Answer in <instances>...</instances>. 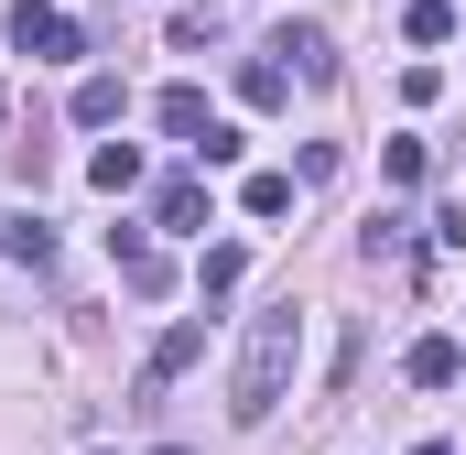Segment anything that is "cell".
Here are the masks:
<instances>
[{"label":"cell","instance_id":"3957f363","mask_svg":"<svg viewBox=\"0 0 466 455\" xmlns=\"http://www.w3.org/2000/svg\"><path fill=\"white\" fill-rule=\"evenodd\" d=\"M152 228L207 238V228H218V207H207V174H163V185H152Z\"/></svg>","mask_w":466,"mask_h":455},{"label":"cell","instance_id":"e0dca14e","mask_svg":"<svg viewBox=\"0 0 466 455\" xmlns=\"http://www.w3.org/2000/svg\"><path fill=\"white\" fill-rule=\"evenodd\" d=\"M0 249H11V271H44V260H55V228H44V217H22Z\"/></svg>","mask_w":466,"mask_h":455},{"label":"cell","instance_id":"6da1fadb","mask_svg":"<svg viewBox=\"0 0 466 455\" xmlns=\"http://www.w3.org/2000/svg\"><path fill=\"white\" fill-rule=\"evenodd\" d=\"M293 358H304V304H260L249 337H238V369H228V423H271L282 390H293Z\"/></svg>","mask_w":466,"mask_h":455},{"label":"cell","instance_id":"5b68a950","mask_svg":"<svg viewBox=\"0 0 466 455\" xmlns=\"http://www.w3.org/2000/svg\"><path fill=\"white\" fill-rule=\"evenodd\" d=\"M207 358V315H174L163 337H152V358H141V390H163V379H185Z\"/></svg>","mask_w":466,"mask_h":455},{"label":"cell","instance_id":"4fadbf2b","mask_svg":"<svg viewBox=\"0 0 466 455\" xmlns=\"http://www.w3.org/2000/svg\"><path fill=\"white\" fill-rule=\"evenodd\" d=\"M87 185H98V196H130V185H141V152H130V141H98V152H87Z\"/></svg>","mask_w":466,"mask_h":455},{"label":"cell","instance_id":"9a60e30c","mask_svg":"<svg viewBox=\"0 0 466 455\" xmlns=\"http://www.w3.org/2000/svg\"><path fill=\"white\" fill-rule=\"evenodd\" d=\"M401 33H412V44H456V0H412Z\"/></svg>","mask_w":466,"mask_h":455},{"label":"cell","instance_id":"8fae6325","mask_svg":"<svg viewBox=\"0 0 466 455\" xmlns=\"http://www.w3.org/2000/svg\"><path fill=\"white\" fill-rule=\"evenodd\" d=\"M238 98H249V109H282V98H293V66H282V55L260 44V55L238 66Z\"/></svg>","mask_w":466,"mask_h":455},{"label":"cell","instance_id":"30bf717a","mask_svg":"<svg viewBox=\"0 0 466 455\" xmlns=\"http://www.w3.org/2000/svg\"><path fill=\"white\" fill-rule=\"evenodd\" d=\"M238 282H249V249H238V238H218V249L196 260V304H228Z\"/></svg>","mask_w":466,"mask_h":455},{"label":"cell","instance_id":"52a82bcc","mask_svg":"<svg viewBox=\"0 0 466 455\" xmlns=\"http://www.w3.org/2000/svg\"><path fill=\"white\" fill-rule=\"evenodd\" d=\"M401 379H412V390H456V379H466V347H456V337H412Z\"/></svg>","mask_w":466,"mask_h":455},{"label":"cell","instance_id":"277c9868","mask_svg":"<svg viewBox=\"0 0 466 455\" xmlns=\"http://www.w3.org/2000/svg\"><path fill=\"white\" fill-rule=\"evenodd\" d=\"M271 55H282L304 87H337V33H326V22H282V33H271Z\"/></svg>","mask_w":466,"mask_h":455},{"label":"cell","instance_id":"5bb4252c","mask_svg":"<svg viewBox=\"0 0 466 455\" xmlns=\"http://www.w3.org/2000/svg\"><path fill=\"white\" fill-rule=\"evenodd\" d=\"M293 185H304V174H249L238 207H249V217H293Z\"/></svg>","mask_w":466,"mask_h":455},{"label":"cell","instance_id":"8992f818","mask_svg":"<svg viewBox=\"0 0 466 455\" xmlns=\"http://www.w3.org/2000/svg\"><path fill=\"white\" fill-rule=\"evenodd\" d=\"M109 260H119V282H130L141 304H152V293H174V260H163L141 228H109Z\"/></svg>","mask_w":466,"mask_h":455},{"label":"cell","instance_id":"ffe728a7","mask_svg":"<svg viewBox=\"0 0 466 455\" xmlns=\"http://www.w3.org/2000/svg\"><path fill=\"white\" fill-rule=\"evenodd\" d=\"M163 455H185V445H163Z\"/></svg>","mask_w":466,"mask_h":455},{"label":"cell","instance_id":"7a4b0ae2","mask_svg":"<svg viewBox=\"0 0 466 455\" xmlns=\"http://www.w3.org/2000/svg\"><path fill=\"white\" fill-rule=\"evenodd\" d=\"M11 44H22L33 66H66V55H87V33H76L55 0H11Z\"/></svg>","mask_w":466,"mask_h":455},{"label":"cell","instance_id":"ba28073f","mask_svg":"<svg viewBox=\"0 0 466 455\" xmlns=\"http://www.w3.org/2000/svg\"><path fill=\"white\" fill-rule=\"evenodd\" d=\"M152 119H163V141H185V152H196V141H207V87H163V98H152Z\"/></svg>","mask_w":466,"mask_h":455},{"label":"cell","instance_id":"9c48e42d","mask_svg":"<svg viewBox=\"0 0 466 455\" xmlns=\"http://www.w3.org/2000/svg\"><path fill=\"white\" fill-rule=\"evenodd\" d=\"M358 260H369V271H390V260H412V217H401V207H380V217L358 228Z\"/></svg>","mask_w":466,"mask_h":455},{"label":"cell","instance_id":"d6986e66","mask_svg":"<svg viewBox=\"0 0 466 455\" xmlns=\"http://www.w3.org/2000/svg\"><path fill=\"white\" fill-rule=\"evenodd\" d=\"M412 455H445V445H412Z\"/></svg>","mask_w":466,"mask_h":455},{"label":"cell","instance_id":"ac0fdd59","mask_svg":"<svg viewBox=\"0 0 466 455\" xmlns=\"http://www.w3.org/2000/svg\"><path fill=\"white\" fill-rule=\"evenodd\" d=\"M238 152H249V141H238V130H228V119H207V141H196V163H207V174H228V163H238Z\"/></svg>","mask_w":466,"mask_h":455},{"label":"cell","instance_id":"2e32d148","mask_svg":"<svg viewBox=\"0 0 466 455\" xmlns=\"http://www.w3.org/2000/svg\"><path fill=\"white\" fill-rule=\"evenodd\" d=\"M207 33H228V0H174V44H207Z\"/></svg>","mask_w":466,"mask_h":455},{"label":"cell","instance_id":"7c38bea8","mask_svg":"<svg viewBox=\"0 0 466 455\" xmlns=\"http://www.w3.org/2000/svg\"><path fill=\"white\" fill-rule=\"evenodd\" d=\"M66 109H76V130H109V119L130 109V87H119V76H76V98H66Z\"/></svg>","mask_w":466,"mask_h":455}]
</instances>
